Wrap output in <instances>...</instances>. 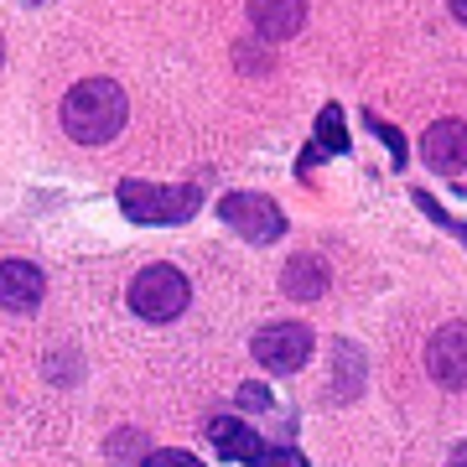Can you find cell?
<instances>
[{
  "mask_svg": "<svg viewBox=\"0 0 467 467\" xmlns=\"http://www.w3.org/2000/svg\"><path fill=\"white\" fill-rule=\"evenodd\" d=\"M57 115H63L67 140H78V146H109L125 130V119H130V99H125V88L115 78H84V84H73L63 94Z\"/></svg>",
  "mask_w": 467,
  "mask_h": 467,
  "instance_id": "obj_1",
  "label": "cell"
},
{
  "mask_svg": "<svg viewBox=\"0 0 467 467\" xmlns=\"http://www.w3.org/2000/svg\"><path fill=\"white\" fill-rule=\"evenodd\" d=\"M119 208L130 223H187V218L202 208V187L198 182H140V177H125L119 182Z\"/></svg>",
  "mask_w": 467,
  "mask_h": 467,
  "instance_id": "obj_2",
  "label": "cell"
},
{
  "mask_svg": "<svg viewBox=\"0 0 467 467\" xmlns=\"http://www.w3.org/2000/svg\"><path fill=\"white\" fill-rule=\"evenodd\" d=\"M125 301H130V312L140 322H177L187 312V301H192V285L177 265H146L135 270Z\"/></svg>",
  "mask_w": 467,
  "mask_h": 467,
  "instance_id": "obj_3",
  "label": "cell"
},
{
  "mask_svg": "<svg viewBox=\"0 0 467 467\" xmlns=\"http://www.w3.org/2000/svg\"><path fill=\"white\" fill-rule=\"evenodd\" d=\"M218 218H223L239 239H250V244H275L285 234L281 202L265 198V192H229V198L218 202Z\"/></svg>",
  "mask_w": 467,
  "mask_h": 467,
  "instance_id": "obj_4",
  "label": "cell"
},
{
  "mask_svg": "<svg viewBox=\"0 0 467 467\" xmlns=\"http://www.w3.org/2000/svg\"><path fill=\"white\" fill-rule=\"evenodd\" d=\"M250 348H254V358H260V368H270V374H296V368L312 358L317 337H312L306 322H270V327L254 333Z\"/></svg>",
  "mask_w": 467,
  "mask_h": 467,
  "instance_id": "obj_5",
  "label": "cell"
},
{
  "mask_svg": "<svg viewBox=\"0 0 467 467\" xmlns=\"http://www.w3.org/2000/svg\"><path fill=\"white\" fill-rule=\"evenodd\" d=\"M426 368L441 389H467V322L436 327L426 343Z\"/></svg>",
  "mask_w": 467,
  "mask_h": 467,
  "instance_id": "obj_6",
  "label": "cell"
},
{
  "mask_svg": "<svg viewBox=\"0 0 467 467\" xmlns=\"http://www.w3.org/2000/svg\"><path fill=\"white\" fill-rule=\"evenodd\" d=\"M47 296V275L26 260H5L0 265V306L5 312H36Z\"/></svg>",
  "mask_w": 467,
  "mask_h": 467,
  "instance_id": "obj_7",
  "label": "cell"
},
{
  "mask_svg": "<svg viewBox=\"0 0 467 467\" xmlns=\"http://www.w3.org/2000/svg\"><path fill=\"white\" fill-rule=\"evenodd\" d=\"M420 156L431 171H462L467 167V125L462 119H436L420 135Z\"/></svg>",
  "mask_w": 467,
  "mask_h": 467,
  "instance_id": "obj_8",
  "label": "cell"
},
{
  "mask_svg": "<svg viewBox=\"0 0 467 467\" xmlns=\"http://www.w3.org/2000/svg\"><path fill=\"white\" fill-rule=\"evenodd\" d=\"M327 285H333V270H327V260H322V254L301 250V254H291V260H285L281 291L291 301H317V296H327Z\"/></svg>",
  "mask_w": 467,
  "mask_h": 467,
  "instance_id": "obj_9",
  "label": "cell"
},
{
  "mask_svg": "<svg viewBox=\"0 0 467 467\" xmlns=\"http://www.w3.org/2000/svg\"><path fill=\"white\" fill-rule=\"evenodd\" d=\"M208 436H213V447H218V457H229V462H260L265 457V441L244 426V420H229V416H213L208 420Z\"/></svg>",
  "mask_w": 467,
  "mask_h": 467,
  "instance_id": "obj_10",
  "label": "cell"
},
{
  "mask_svg": "<svg viewBox=\"0 0 467 467\" xmlns=\"http://www.w3.org/2000/svg\"><path fill=\"white\" fill-rule=\"evenodd\" d=\"M250 26L275 47V42H285V36H296L306 26V5H296V0L291 5H265L260 0V5H250Z\"/></svg>",
  "mask_w": 467,
  "mask_h": 467,
  "instance_id": "obj_11",
  "label": "cell"
},
{
  "mask_svg": "<svg viewBox=\"0 0 467 467\" xmlns=\"http://www.w3.org/2000/svg\"><path fill=\"white\" fill-rule=\"evenodd\" d=\"M104 457H109V467H146L150 462V436L140 431V426H119V431H109V441H104Z\"/></svg>",
  "mask_w": 467,
  "mask_h": 467,
  "instance_id": "obj_12",
  "label": "cell"
},
{
  "mask_svg": "<svg viewBox=\"0 0 467 467\" xmlns=\"http://www.w3.org/2000/svg\"><path fill=\"white\" fill-rule=\"evenodd\" d=\"M312 146L322 150V156H348V130H343V104H322L317 115V135H312Z\"/></svg>",
  "mask_w": 467,
  "mask_h": 467,
  "instance_id": "obj_13",
  "label": "cell"
},
{
  "mask_svg": "<svg viewBox=\"0 0 467 467\" xmlns=\"http://www.w3.org/2000/svg\"><path fill=\"white\" fill-rule=\"evenodd\" d=\"M337 400H348L353 389H364V353L353 348V343H337Z\"/></svg>",
  "mask_w": 467,
  "mask_h": 467,
  "instance_id": "obj_14",
  "label": "cell"
},
{
  "mask_svg": "<svg viewBox=\"0 0 467 467\" xmlns=\"http://www.w3.org/2000/svg\"><path fill=\"white\" fill-rule=\"evenodd\" d=\"M410 198H416V208H420V213H426V218H431L436 229L457 234V239H462V244H467V218H451V213H441V202H436L431 192H426V187H416V192H410Z\"/></svg>",
  "mask_w": 467,
  "mask_h": 467,
  "instance_id": "obj_15",
  "label": "cell"
},
{
  "mask_svg": "<svg viewBox=\"0 0 467 467\" xmlns=\"http://www.w3.org/2000/svg\"><path fill=\"white\" fill-rule=\"evenodd\" d=\"M364 125H368V130H374V135L384 140V150H389V161H395V171H405V135L395 130V125H384L379 115H368V109H364Z\"/></svg>",
  "mask_w": 467,
  "mask_h": 467,
  "instance_id": "obj_16",
  "label": "cell"
},
{
  "mask_svg": "<svg viewBox=\"0 0 467 467\" xmlns=\"http://www.w3.org/2000/svg\"><path fill=\"white\" fill-rule=\"evenodd\" d=\"M234 57H239V67H244V73H265V67L275 63V47H265V42H239V47H234Z\"/></svg>",
  "mask_w": 467,
  "mask_h": 467,
  "instance_id": "obj_17",
  "label": "cell"
},
{
  "mask_svg": "<svg viewBox=\"0 0 467 467\" xmlns=\"http://www.w3.org/2000/svg\"><path fill=\"white\" fill-rule=\"evenodd\" d=\"M234 400H239V410H270V389L265 384H239V395H234Z\"/></svg>",
  "mask_w": 467,
  "mask_h": 467,
  "instance_id": "obj_18",
  "label": "cell"
},
{
  "mask_svg": "<svg viewBox=\"0 0 467 467\" xmlns=\"http://www.w3.org/2000/svg\"><path fill=\"white\" fill-rule=\"evenodd\" d=\"M254 467H306V457H301L296 447H281V451H265Z\"/></svg>",
  "mask_w": 467,
  "mask_h": 467,
  "instance_id": "obj_19",
  "label": "cell"
},
{
  "mask_svg": "<svg viewBox=\"0 0 467 467\" xmlns=\"http://www.w3.org/2000/svg\"><path fill=\"white\" fill-rule=\"evenodd\" d=\"M150 467H202L192 451H150Z\"/></svg>",
  "mask_w": 467,
  "mask_h": 467,
  "instance_id": "obj_20",
  "label": "cell"
},
{
  "mask_svg": "<svg viewBox=\"0 0 467 467\" xmlns=\"http://www.w3.org/2000/svg\"><path fill=\"white\" fill-rule=\"evenodd\" d=\"M447 467H467V441H457V447H451V462Z\"/></svg>",
  "mask_w": 467,
  "mask_h": 467,
  "instance_id": "obj_21",
  "label": "cell"
},
{
  "mask_svg": "<svg viewBox=\"0 0 467 467\" xmlns=\"http://www.w3.org/2000/svg\"><path fill=\"white\" fill-rule=\"evenodd\" d=\"M451 16H457V21L467 26V0H451Z\"/></svg>",
  "mask_w": 467,
  "mask_h": 467,
  "instance_id": "obj_22",
  "label": "cell"
},
{
  "mask_svg": "<svg viewBox=\"0 0 467 467\" xmlns=\"http://www.w3.org/2000/svg\"><path fill=\"white\" fill-rule=\"evenodd\" d=\"M0 57H5V42H0Z\"/></svg>",
  "mask_w": 467,
  "mask_h": 467,
  "instance_id": "obj_23",
  "label": "cell"
},
{
  "mask_svg": "<svg viewBox=\"0 0 467 467\" xmlns=\"http://www.w3.org/2000/svg\"><path fill=\"white\" fill-rule=\"evenodd\" d=\"M457 192H462V198H467V187H457Z\"/></svg>",
  "mask_w": 467,
  "mask_h": 467,
  "instance_id": "obj_24",
  "label": "cell"
}]
</instances>
